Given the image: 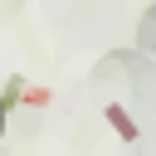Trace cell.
I'll use <instances>...</instances> for the list:
<instances>
[{
	"instance_id": "6da1fadb",
	"label": "cell",
	"mask_w": 156,
	"mask_h": 156,
	"mask_svg": "<svg viewBox=\"0 0 156 156\" xmlns=\"http://www.w3.org/2000/svg\"><path fill=\"white\" fill-rule=\"evenodd\" d=\"M112 127H117V132H122V136H136V127H132V122H127V117H122V107H112Z\"/></svg>"
}]
</instances>
